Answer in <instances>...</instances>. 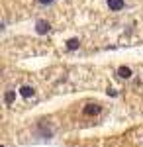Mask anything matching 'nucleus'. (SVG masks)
Returning <instances> with one entry per match:
<instances>
[{
    "instance_id": "nucleus-1",
    "label": "nucleus",
    "mask_w": 143,
    "mask_h": 147,
    "mask_svg": "<svg viewBox=\"0 0 143 147\" xmlns=\"http://www.w3.org/2000/svg\"><path fill=\"white\" fill-rule=\"evenodd\" d=\"M35 30H37V34H49L51 32V26H49V22H45V20H37V24H35Z\"/></svg>"
},
{
    "instance_id": "nucleus-2",
    "label": "nucleus",
    "mask_w": 143,
    "mask_h": 147,
    "mask_svg": "<svg viewBox=\"0 0 143 147\" xmlns=\"http://www.w3.org/2000/svg\"><path fill=\"white\" fill-rule=\"evenodd\" d=\"M106 2H108V6H110V10H121V8H123V6H125V4H123V0H106Z\"/></svg>"
},
{
    "instance_id": "nucleus-3",
    "label": "nucleus",
    "mask_w": 143,
    "mask_h": 147,
    "mask_svg": "<svg viewBox=\"0 0 143 147\" xmlns=\"http://www.w3.org/2000/svg\"><path fill=\"white\" fill-rule=\"evenodd\" d=\"M98 112H100L98 104H88L86 108H84V114H86V116H92V114H98Z\"/></svg>"
},
{
    "instance_id": "nucleus-4",
    "label": "nucleus",
    "mask_w": 143,
    "mask_h": 147,
    "mask_svg": "<svg viewBox=\"0 0 143 147\" xmlns=\"http://www.w3.org/2000/svg\"><path fill=\"white\" fill-rule=\"evenodd\" d=\"M118 77H121V79H130V77H132V69L130 67H120L118 69Z\"/></svg>"
},
{
    "instance_id": "nucleus-5",
    "label": "nucleus",
    "mask_w": 143,
    "mask_h": 147,
    "mask_svg": "<svg viewBox=\"0 0 143 147\" xmlns=\"http://www.w3.org/2000/svg\"><path fill=\"white\" fill-rule=\"evenodd\" d=\"M33 92H35V90H33L32 86H22V88H20V94H22L24 98H30V96H33Z\"/></svg>"
},
{
    "instance_id": "nucleus-6",
    "label": "nucleus",
    "mask_w": 143,
    "mask_h": 147,
    "mask_svg": "<svg viewBox=\"0 0 143 147\" xmlns=\"http://www.w3.org/2000/svg\"><path fill=\"white\" fill-rule=\"evenodd\" d=\"M78 45H80V41H78L77 37H71V39L67 41V47H69L71 51H75V49H78Z\"/></svg>"
},
{
    "instance_id": "nucleus-7",
    "label": "nucleus",
    "mask_w": 143,
    "mask_h": 147,
    "mask_svg": "<svg viewBox=\"0 0 143 147\" xmlns=\"http://www.w3.org/2000/svg\"><path fill=\"white\" fill-rule=\"evenodd\" d=\"M14 98H16V92H6V96H4V102H6V104H12V102H14Z\"/></svg>"
},
{
    "instance_id": "nucleus-8",
    "label": "nucleus",
    "mask_w": 143,
    "mask_h": 147,
    "mask_svg": "<svg viewBox=\"0 0 143 147\" xmlns=\"http://www.w3.org/2000/svg\"><path fill=\"white\" fill-rule=\"evenodd\" d=\"M39 2H41V4H51L53 0H39Z\"/></svg>"
}]
</instances>
